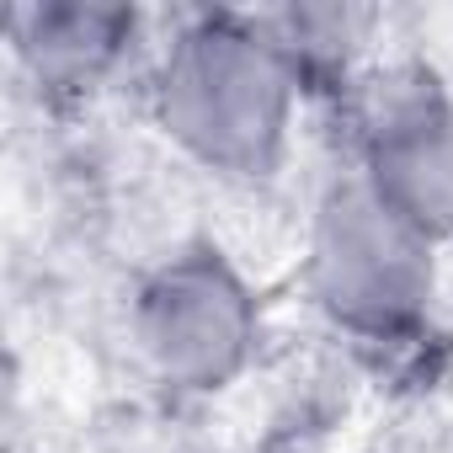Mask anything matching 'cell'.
I'll list each match as a JSON object with an SVG mask.
<instances>
[{"instance_id":"obj_1","label":"cell","mask_w":453,"mask_h":453,"mask_svg":"<svg viewBox=\"0 0 453 453\" xmlns=\"http://www.w3.org/2000/svg\"><path fill=\"white\" fill-rule=\"evenodd\" d=\"M150 102L187 160L230 181H267L288 155L299 65L273 22L208 12L165 43Z\"/></svg>"},{"instance_id":"obj_2","label":"cell","mask_w":453,"mask_h":453,"mask_svg":"<svg viewBox=\"0 0 453 453\" xmlns=\"http://www.w3.org/2000/svg\"><path fill=\"white\" fill-rule=\"evenodd\" d=\"M310 304L347 336H411L437 294V241L395 213L357 171L326 181L304 241Z\"/></svg>"},{"instance_id":"obj_3","label":"cell","mask_w":453,"mask_h":453,"mask_svg":"<svg viewBox=\"0 0 453 453\" xmlns=\"http://www.w3.org/2000/svg\"><path fill=\"white\" fill-rule=\"evenodd\" d=\"M128 331L150 379L176 395H213L246 373L262 310L230 257L213 241H192L144 273Z\"/></svg>"},{"instance_id":"obj_4","label":"cell","mask_w":453,"mask_h":453,"mask_svg":"<svg viewBox=\"0 0 453 453\" xmlns=\"http://www.w3.org/2000/svg\"><path fill=\"white\" fill-rule=\"evenodd\" d=\"M357 176L426 241H453V86L426 59H389L357 86Z\"/></svg>"},{"instance_id":"obj_5","label":"cell","mask_w":453,"mask_h":453,"mask_svg":"<svg viewBox=\"0 0 453 453\" xmlns=\"http://www.w3.org/2000/svg\"><path fill=\"white\" fill-rule=\"evenodd\" d=\"M134 33V12L118 6H38L17 12V49L49 91L96 86Z\"/></svg>"}]
</instances>
